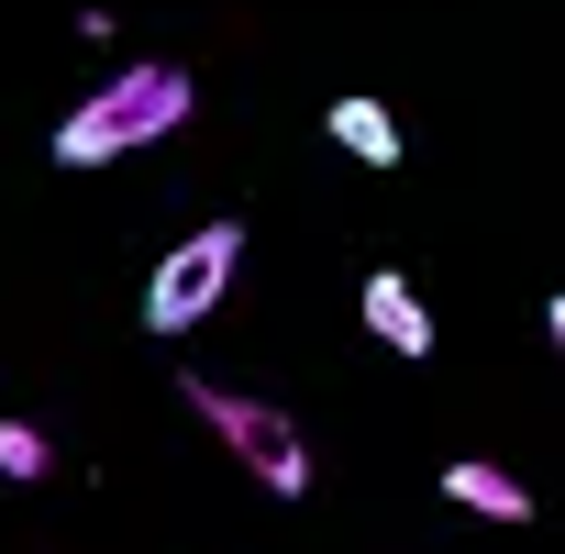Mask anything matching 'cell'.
I'll return each mask as SVG.
<instances>
[{
    "label": "cell",
    "mask_w": 565,
    "mask_h": 554,
    "mask_svg": "<svg viewBox=\"0 0 565 554\" xmlns=\"http://www.w3.org/2000/svg\"><path fill=\"white\" fill-rule=\"evenodd\" d=\"M189 122V67H122L100 100H78L67 122H56V167H111V156H134V145H156V134H178Z\"/></svg>",
    "instance_id": "obj_1"
},
{
    "label": "cell",
    "mask_w": 565,
    "mask_h": 554,
    "mask_svg": "<svg viewBox=\"0 0 565 554\" xmlns=\"http://www.w3.org/2000/svg\"><path fill=\"white\" fill-rule=\"evenodd\" d=\"M189 411L255 466V488H277V499H300L311 488V444H300V422L289 411H266V399H244V388H222V377H189Z\"/></svg>",
    "instance_id": "obj_2"
},
{
    "label": "cell",
    "mask_w": 565,
    "mask_h": 554,
    "mask_svg": "<svg viewBox=\"0 0 565 554\" xmlns=\"http://www.w3.org/2000/svg\"><path fill=\"white\" fill-rule=\"evenodd\" d=\"M233 266H244V222H200V233L145 277V333H189V322H211L222 289H233Z\"/></svg>",
    "instance_id": "obj_3"
},
{
    "label": "cell",
    "mask_w": 565,
    "mask_h": 554,
    "mask_svg": "<svg viewBox=\"0 0 565 554\" xmlns=\"http://www.w3.org/2000/svg\"><path fill=\"white\" fill-rule=\"evenodd\" d=\"M366 333H377L388 355H433V311H422V289H411L399 266L366 277Z\"/></svg>",
    "instance_id": "obj_4"
},
{
    "label": "cell",
    "mask_w": 565,
    "mask_h": 554,
    "mask_svg": "<svg viewBox=\"0 0 565 554\" xmlns=\"http://www.w3.org/2000/svg\"><path fill=\"white\" fill-rule=\"evenodd\" d=\"M444 499L477 510V521H532V488H521L510 466H488V455H455V466H444Z\"/></svg>",
    "instance_id": "obj_5"
},
{
    "label": "cell",
    "mask_w": 565,
    "mask_h": 554,
    "mask_svg": "<svg viewBox=\"0 0 565 554\" xmlns=\"http://www.w3.org/2000/svg\"><path fill=\"white\" fill-rule=\"evenodd\" d=\"M322 134H333L355 167H399V122H388L377 100H333V111H322Z\"/></svg>",
    "instance_id": "obj_6"
},
{
    "label": "cell",
    "mask_w": 565,
    "mask_h": 554,
    "mask_svg": "<svg viewBox=\"0 0 565 554\" xmlns=\"http://www.w3.org/2000/svg\"><path fill=\"white\" fill-rule=\"evenodd\" d=\"M0 477H12V488H34V477H56V444H45L34 422H0Z\"/></svg>",
    "instance_id": "obj_7"
},
{
    "label": "cell",
    "mask_w": 565,
    "mask_h": 554,
    "mask_svg": "<svg viewBox=\"0 0 565 554\" xmlns=\"http://www.w3.org/2000/svg\"><path fill=\"white\" fill-rule=\"evenodd\" d=\"M543 333H554V355H565V289H554V311H543Z\"/></svg>",
    "instance_id": "obj_8"
}]
</instances>
